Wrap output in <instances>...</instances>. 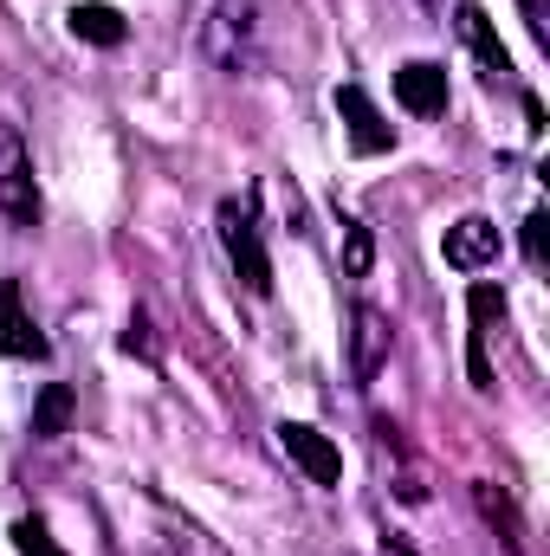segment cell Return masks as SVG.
<instances>
[{
    "instance_id": "cell-1",
    "label": "cell",
    "mask_w": 550,
    "mask_h": 556,
    "mask_svg": "<svg viewBox=\"0 0 550 556\" xmlns=\"http://www.w3.org/2000/svg\"><path fill=\"white\" fill-rule=\"evenodd\" d=\"M201 52H208L221 72H253V65H260V0H221V7L208 13Z\"/></svg>"
},
{
    "instance_id": "cell-2",
    "label": "cell",
    "mask_w": 550,
    "mask_h": 556,
    "mask_svg": "<svg viewBox=\"0 0 550 556\" xmlns=\"http://www.w3.org/2000/svg\"><path fill=\"white\" fill-rule=\"evenodd\" d=\"M214 227H221V247H227V260H234V278H240L253 298H273V260H266V240H260L253 214H247L240 201H221Z\"/></svg>"
},
{
    "instance_id": "cell-3",
    "label": "cell",
    "mask_w": 550,
    "mask_h": 556,
    "mask_svg": "<svg viewBox=\"0 0 550 556\" xmlns=\"http://www.w3.org/2000/svg\"><path fill=\"white\" fill-rule=\"evenodd\" d=\"M0 214L13 227H33L39 220V188H33V155H26V137L0 117Z\"/></svg>"
},
{
    "instance_id": "cell-4",
    "label": "cell",
    "mask_w": 550,
    "mask_h": 556,
    "mask_svg": "<svg viewBox=\"0 0 550 556\" xmlns=\"http://www.w3.org/2000/svg\"><path fill=\"white\" fill-rule=\"evenodd\" d=\"M389 356H396V324H389V311L357 304V311H350V382L370 389V382L389 369Z\"/></svg>"
},
{
    "instance_id": "cell-5",
    "label": "cell",
    "mask_w": 550,
    "mask_h": 556,
    "mask_svg": "<svg viewBox=\"0 0 550 556\" xmlns=\"http://www.w3.org/2000/svg\"><path fill=\"white\" fill-rule=\"evenodd\" d=\"M337 117H343V130H350V149H357V155H389V149H396V124L370 104L363 85H337Z\"/></svg>"
},
{
    "instance_id": "cell-6",
    "label": "cell",
    "mask_w": 550,
    "mask_h": 556,
    "mask_svg": "<svg viewBox=\"0 0 550 556\" xmlns=\"http://www.w3.org/2000/svg\"><path fill=\"white\" fill-rule=\"evenodd\" d=\"M499 220H486V214H466V220H453L447 227V240H440V260L453 266V273H486L492 260H499Z\"/></svg>"
},
{
    "instance_id": "cell-7",
    "label": "cell",
    "mask_w": 550,
    "mask_h": 556,
    "mask_svg": "<svg viewBox=\"0 0 550 556\" xmlns=\"http://www.w3.org/2000/svg\"><path fill=\"white\" fill-rule=\"evenodd\" d=\"M278 446H285V459L311 479V485H337L343 479V453L317 433V427H304V420H285L278 427Z\"/></svg>"
},
{
    "instance_id": "cell-8",
    "label": "cell",
    "mask_w": 550,
    "mask_h": 556,
    "mask_svg": "<svg viewBox=\"0 0 550 556\" xmlns=\"http://www.w3.org/2000/svg\"><path fill=\"white\" fill-rule=\"evenodd\" d=\"M466 311H473L466 376H473V389H492V356H486V343H492V324L505 317V291H499V285H473V291H466Z\"/></svg>"
},
{
    "instance_id": "cell-9",
    "label": "cell",
    "mask_w": 550,
    "mask_h": 556,
    "mask_svg": "<svg viewBox=\"0 0 550 556\" xmlns=\"http://www.w3.org/2000/svg\"><path fill=\"white\" fill-rule=\"evenodd\" d=\"M0 356H20V363L46 356V337H39V324L26 317L20 278H0Z\"/></svg>"
},
{
    "instance_id": "cell-10",
    "label": "cell",
    "mask_w": 550,
    "mask_h": 556,
    "mask_svg": "<svg viewBox=\"0 0 550 556\" xmlns=\"http://www.w3.org/2000/svg\"><path fill=\"white\" fill-rule=\"evenodd\" d=\"M396 98H402V111H414V117H440L447 111V72L434 59L396 65Z\"/></svg>"
},
{
    "instance_id": "cell-11",
    "label": "cell",
    "mask_w": 550,
    "mask_h": 556,
    "mask_svg": "<svg viewBox=\"0 0 550 556\" xmlns=\"http://www.w3.org/2000/svg\"><path fill=\"white\" fill-rule=\"evenodd\" d=\"M453 20H460V39L473 46V59H479V72H486L492 85H499V78H512V52L499 46V33H492V20H486V7H479V0H460V13H453Z\"/></svg>"
},
{
    "instance_id": "cell-12",
    "label": "cell",
    "mask_w": 550,
    "mask_h": 556,
    "mask_svg": "<svg viewBox=\"0 0 550 556\" xmlns=\"http://www.w3.org/2000/svg\"><path fill=\"white\" fill-rule=\"evenodd\" d=\"M65 20H72V33H78L85 46H104V52L130 39V26H124V13H117L111 0H78V7H72Z\"/></svg>"
},
{
    "instance_id": "cell-13",
    "label": "cell",
    "mask_w": 550,
    "mask_h": 556,
    "mask_svg": "<svg viewBox=\"0 0 550 556\" xmlns=\"http://www.w3.org/2000/svg\"><path fill=\"white\" fill-rule=\"evenodd\" d=\"M72 415H78L72 382H46L39 402H33V440H65L72 433Z\"/></svg>"
},
{
    "instance_id": "cell-14",
    "label": "cell",
    "mask_w": 550,
    "mask_h": 556,
    "mask_svg": "<svg viewBox=\"0 0 550 556\" xmlns=\"http://www.w3.org/2000/svg\"><path fill=\"white\" fill-rule=\"evenodd\" d=\"M376 266V233L363 220H343V278H370Z\"/></svg>"
},
{
    "instance_id": "cell-15",
    "label": "cell",
    "mask_w": 550,
    "mask_h": 556,
    "mask_svg": "<svg viewBox=\"0 0 550 556\" xmlns=\"http://www.w3.org/2000/svg\"><path fill=\"white\" fill-rule=\"evenodd\" d=\"M13 551H20V556H65L59 544H52L46 518H13Z\"/></svg>"
},
{
    "instance_id": "cell-16",
    "label": "cell",
    "mask_w": 550,
    "mask_h": 556,
    "mask_svg": "<svg viewBox=\"0 0 550 556\" xmlns=\"http://www.w3.org/2000/svg\"><path fill=\"white\" fill-rule=\"evenodd\" d=\"M124 356L155 363V337H149V317H142V311H130V324H124Z\"/></svg>"
},
{
    "instance_id": "cell-17",
    "label": "cell",
    "mask_w": 550,
    "mask_h": 556,
    "mask_svg": "<svg viewBox=\"0 0 550 556\" xmlns=\"http://www.w3.org/2000/svg\"><path fill=\"white\" fill-rule=\"evenodd\" d=\"M545 253H550V214L538 207V214L525 220V260H532V266H545Z\"/></svg>"
}]
</instances>
